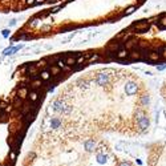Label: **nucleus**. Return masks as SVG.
<instances>
[{"label":"nucleus","mask_w":166,"mask_h":166,"mask_svg":"<svg viewBox=\"0 0 166 166\" xmlns=\"http://www.w3.org/2000/svg\"><path fill=\"white\" fill-rule=\"evenodd\" d=\"M51 106H52V109L55 112H59V113H62V114H68L72 110V106L65 105V102L61 100H56L53 102H51Z\"/></svg>","instance_id":"1"},{"label":"nucleus","mask_w":166,"mask_h":166,"mask_svg":"<svg viewBox=\"0 0 166 166\" xmlns=\"http://www.w3.org/2000/svg\"><path fill=\"white\" fill-rule=\"evenodd\" d=\"M137 124H138L140 129H141L142 131H146V129L149 128L150 122H149V118L145 117V114H144V113H140L138 117H137Z\"/></svg>","instance_id":"2"},{"label":"nucleus","mask_w":166,"mask_h":166,"mask_svg":"<svg viewBox=\"0 0 166 166\" xmlns=\"http://www.w3.org/2000/svg\"><path fill=\"white\" fill-rule=\"evenodd\" d=\"M128 60L130 62L131 61H141V60H144V55H142L140 51H137V49H133V51H129Z\"/></svg>","instance_id":"3"},{"label":"nucleus","mask_w":166,"mask_h":166,"mask_svg":"<svg viewBox=\"0 0 166 166\" xmlns=\"http://www.w3.org/2000/svg\"><path fill=\"white\" fill-rule=\"evenodd\" d=\"M162 59V55L158 52V51H150V52L146 53V56L144 57V60H148V61H158V60Z\"/></svg>","instance_id":"4"},{"label":"nucleus","mask_w":166,"mask_h":166,"mask_svg":"<svg viewBox=\"0 0 166 166\" xmlns=\"http://www.w3.org/2000/svg\"><path fill=\"white\" fill-rule=\"evenodd\" d=\"M18 88V96L20 97L21 100H27L28 94H29V88L28 87H16Z\"/></svg>","instance_id":"5"},{"label":"nucleus","mask_w":166,"mask_h":166,"mask_svg":"<svg viewBox=\"0 0 166 166\" xmlns=\"http://www.w3.org/2000/svg\"><path fill=\"white\" fill-rule=\"evenodd\" d=\"M137 90H138V88H137V85L134 83H128L126 87H125V92L129 96H133L134 93H137Z\"/></svg>","instance_id":"6"},{"label":"nucleus","mask_w":166,"mask_h":166,"mask_svg":"<svg viewBox=\"0 0 166 166\" xmlns=\"http://www.w3.org/2000/svg\"><path fill=\"white\" fill-rule=\"evenodd\" d=\"M39 21H41V18H40V16L36 14L33 18H31L29 20H28V23L25 24V28H33V27H36V25L39 24Z\"/></svg>","instance_id":"7"},{"label":"nucleus","mask_w":166,"mask_h":166,"mask_svg":"<svg viewBox=\"0 0 166 166\" xmlns=\"http://www.w3.org/2000/svg\"><path fill=\"white\" fill-rule=\"evenodd\" d=\"M40 97H41V94H40L39 90H29V94H28L27 100L32 101V102H36V101L40 100Z\"/></svg>","instance_id":"8"},{"label":"nucleus","mask_w":166,"mask_h":166,"mask_svg":"<svg viewBox=\"0 0 166 166\" xmlns=\"http://www.w3.org/2000/svg\"><path fill=\"white\" fill-rule=\"evenodd\" d=\"M108 83H109V77H108L106 73H101V75L97 76V84H98V85L104 87V85H106Z\"/></svg>","instance_id":"9"},{"label":"nucleus","mask_w":166,"mask_h":166,"mask_svg":"<svg viewBox=\"0 0 166 166\" xmlns=\"http://www.w3.org/2000/svg\"><path fill=\"white\" fill-rule=\"evenodd\" d=\"M128 55H129V51L128 49H120L118 52H116V60L120 61V60H124V59H128Z\"/></svg>","instance_id":"10"},{"label":"nucleus","mask_w":166,"mask_h":166,"mask_svg":"<svg viewBox=\"0 0 166 166\" xmlns=\"http://www.w3.org/2000/svg\"><path fill=\"white\" fill-rule=\"evenodd\" d=\"M137 44H138V41L133 37V39H130V40H128V41L125 43V49H128V51H133V49L137 48Z\"/></svg>","instance_id":"11"},{"label":"nucleus","mask_w":166,"mask_h":166,"mask_svg":"<svg viewBox=\"0 0 166 166\" xmlns=\"http://www.w3.org/2000/svg\"><path fill=\"white\" fill-rule=\"evenodd\" d=\"M51 77H52V73H51V70H49L48 68L40 70V79H41L43 81H48V80H51Z\"/></svg>","instance_id":"12"},{"label":"nucleus","mask_w":166,"mask_h":166,"mask_svg":"<svg viewBox=\"0 0 166 166\" xmlns=\"http://www.w3.org/2000/svg\"><path fill=\"white\" fill-rule=\"evenodd\" d=\"M84 148L87 152H93L94 148H96V141L93 140H87V141L84 142Z\"/></svg>","instance_id":"13"},{"label":"nucleus","mask_w":166,"mask_h":166,"mask_svg":"<svg viewBox=\"0 0 166 166\" xmlns=\"http://www.w3.org/2000/svg\"><path fill=\"white\" fill-rule=\"evenodd\" d=\"M49 124H51V128L57 129V128H60V125H61V120H60L59 117H52L51 121H49Z\"/></svg>","instance_id":"14"},{"label":"nucleus","mask_w":166,"mask_h":166,"mask_svg":"<svg viewBox=\"0 0 166 166\" xmlns=\"http://www.w3.org/2000/svg\"><path fill=\"white\" fill-rule=\"evenodd\" d=\"M137 9V7L136 5H131V7H129V8H126V9L122 12L120 16H118V19L120 18H122V16H129V15H131V14H134V11Z\"/></svg>","instance_id":"15"},{"label":"nucleus","mask_w":166,"mask_h":166,"mask_svg":"<svg viewBox=\"0 0 166 166\" xmlns=\"http://www.w3.org/2000/svg\"><path fill=\"white\" fill-rule=\"evenodd\" d=\"M65 65L75 66V65H76V57H73V56H68V57L65 59Z\"/></svg>","instance_id":"16"},{"label":"nucleus","mask_w":166,"mask_h":166,"mask_svg":"<svg viewBox=\"0 0 166 166\" xmlns=\"http://www.w3.org/2000/svg\"><path fill=\"white\" fill-rule=\"evenodd\" d=\"M108 159V156L106 154H101V153H98L97 154V162L98 163H105Z\"/></svg>","instance_id":"17"},{"label":"nucleus","mask_w":166,"mask_h":166,"mask_svg":"<svg viewBox=\"0 0 166 166\" xmlns=\"http://www.w3.org/2000/svg\"><path fill=\"white\" fill-rule=\"evenodd\" d=\"M149 102H150V97H149L148 94H144V96L141 97V105L142 106H148Z\"/></svg>","instance_id":"18"},{"label":"nucleus","mask_w":166,"mask_h":166,"mask_svg":"<svg viewBox=\"0 0 166 166\" xmlns=\"http://www.w3.org/2000/svg\"><path fill=\"white\" fill-rule=\"evenodd\" d=\"M21 3L25 4V7H35L36 0H21Z\"/></svg>","instance_id":"19"},{"label":"nucleus","mask_w":166,"mask_h":166,"mask_svg":"<svg viewBox=\"0 0 166 166\" xmlns=\"http://www.w3.org/2000/svg\"><path fill=\"white\" fill-rule=\"evenodd\" d=\"M12 48H14V44L11 43L9 44V47H7V48L3 51V55L4 56H8V55H12Z\"/></svg>","instance_id":"20"},{"label":"nucleus","mask_w":166,"mask_h":166,"mask_svg":"<svg viewBox=\"0 0 166 166\" xmlns=\"http://www.w3.org/2000/svg\"><path fill=\"white\" fill-rule=\"evenodd\" d=\"M79 84H80V87L84 88V89H87L89 87V81H87V80H79Z\"/></svg>","instance_id":"21"},{"label":"nucleus","mask_w":166,"mask_h":166,"mask_svg":"<svg viewBox=\"0 0 166 166\" xmlns=\"http://www.w3.org/2000/svg\"><path fill=\"white\" fill-rule=\"evenodd\" d=\"M24 48V44H19V45H16V47H14L12 48V55H15V53H18L20 49H23Z\"/></svg>","instance_id":"22"},{"label":"nucleus","mask_w":166,"mask_h":166,"mask_svg":"<svg viewBox=\"0 0 166 166\" xmlns=\"http://www.w3.org/2000/svg\"><path fill=\"white\" fill-rule=\"evenodd\" d=\"M49 31H52V25L51 24H44V25H41V32H49Z\"/></svg>","instance_id":"23"},{"label":"nucleus","mask_w":166,"mask_h":166,"mask_svg":"<svg viewBox=\"0 0 166 166\" xmlns=\"http://www.w3.org/2000/svg\"><path fill=\"white\" fill-rule=\"evenodd\" d=\"M9 33H11V29H8V28H7V29H3V31H1V35H3V37H5V39L9 36Z\"/></svg>","instance_id":"24"},{"label":"nucleus","mask_w":166,"mask_h":166,"mask_svg":"<svg viewBox=\"0 0 166 166\" xmlns=\"http://www.w3.org/2000/svg\"><path fill=\"white\" fill-rule=\"evenodd\" d=\"M93 53H94V52H92V51H88V52H85V53H84V57L87 59V61L90 59V57H92V56H93Z\"/></svg>","instance_id":"25"},{"label":"nucleus","mask_w":166,"mask_h":166,"mask_svg":"<svg viewBox=\"0 0 166 166\" xmlns=\"http://www.w3.org/2000/svg\"><path fill=\"white\" fill-rule=\"evenodd\" d=\"M163 69H166V64H165V62H162V64L157 65V70H163Z\"/></svg>","instance_id":"26"},{"label":"nucleus","mask_w":166,"mask_h":166,"mask_svg":"<svg viewBox=\"0 0 166 166\" xmlns=\"http://www.w3.org/2000/svg\"><path fill=\"white\" fill-rule=\"evenodd\" d=\"M118 166H131V163L129 161H121V162L118 163Z\"/></svg>","instance_id":"27"},{"label":"nucleus","mask_w":166,"mask_h":166,"mask_svg":"<svg viewBox=\"0 0 166 166\" xmlns=\"http://www.w3.org/2000/svg\"><path fill=\"white\" fill-rule=\"evenodd\" d=\"M60 0H47V1H45V3L47 4H56V3H59Z\"/></svg>","instance_id":"28"},{"label":"nucleus","mask_w":166,"mask_h":166,"mask_svg":"<svg viewBox=\"0 0 166 166\" xmlns=\"http://www.w3.org/2000/svg\"><path fill=\"white\" fill-rule=\"evenodd\" d=\"M9 158L12 159V161H15V158H16V153H15V152H11V154H9Z\"/></svg>","instance_id":"29"},{"label":"nucleus","mask_w":166,"mask_h":166,"mask_svg":"<svg viewBox=\"0 0 166 166\" xmlns=\"http://www.w3.org/2000/svg\"><path fill=\"white\" fill-rule=\"evenodd\" d=\"M47 0H36V5H40V4H44Z\"/></svg>","instance_id":"30"},{"label":"nucleus","mask_w":166,"mask_h":166,"mask_svg":"<svg viewBox=\"0 0 166 166\" xmlns=\"http://www.w3.org/2000/svg\"><path fill=\"white\" fill-rule=\"evenodd\" d=\"M14 25H16V20H15V19L9 21V27H14Z\"/></svg>","instance_id":"31"},{"label":"nucleus","mask_w":166,"mask_h":166,"mask_svg":"<svg viewBox=\"0 0 166 166\" xmlns=\"http://www.w3.org/2000/svg\"><path fill=\"white\" fill-rule=\"evenodd\" d=\"M138 1H140V3H144V1H145V0H138Z\"/></svg>","instance_id":"32"},{"label":"nucleus","mask_w":166,"mask_h":166,"mask_svg":"<svg viewBox=\"0 0 166 166\" xmlns=\"http://www.w3.org/2000/svg\"><path fill=\"white\" fill-rule=\"evenodd\" d=\"M0 114H1V110H0Z\"/></svg>","instance_id":"33"}]
</instances>
